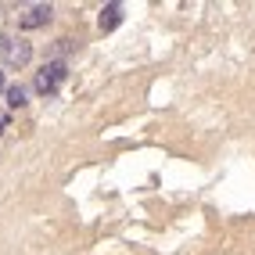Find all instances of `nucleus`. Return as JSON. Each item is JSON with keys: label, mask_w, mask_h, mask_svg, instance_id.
<instances>
[{"label": "nucleus", "mask_w": 255, "mask_h": 255, "mask_svg": "<svg viewBox=\"0 0 255 255\" xmlns=\"http://www.w3.org/2000/svg\"><path fill=\"white\" fill-rule=\"evenodd\" d=\"M0 94H7V83H4V69H0Z\"/></svg>", "instance_id": "obj_6"}, {"label": "nucleus", "mask_w": 255, "mask_h": 255, "mask_svg": "<svg viewBox=\"0 0 255 255\" xmlns=\"http://www.w3.org/2000/svg\"><path fill=\"white\" fill-rule=\"evenodd\" d=\"M29 61H32V43L25 36L4 32L0 36V69H25Z\"/></svg>", "instance_id": "obj_1"}, {"label": "nucleus", "mask_w": 255, "mask_h": 255, "mask_svg": "<svg viewBox=\"0 0 255 255\" xmlns=\"http://www.w3.org/2000/svg\"><path fill=\"white\" fill-rule=\"evenodd\" d=\"M65 72H69V69H65V61H58V58H54V61H47L43 69L36 72V79H32V90L43 94V97H47V94H54V90L61 87Z\"/></svg>", "instance_id": "obj_2"}, {"label": "nucleus", "mask_w": 255, "mask_h": 255, "mask_svg": "<svg viewBox=\"0 0 255 255\" xmlns=\"http://www.w3.org/2000/svg\"><path fill=\"white\" fill-rule=\"evenodd\" d=\"M7 129V115H0V133H4Z\"/></svg>", "instance_id": "obj_7"}, {"label": "nucleus", "mask_w": 255, "mask_h": 255, "mask_svg": "<svg viewBox=\"0 0 255 255\" xmlns=\"http://www.w3.org/2000/svg\"><path fill=\"white\" fill-rule=\"evenodd\" d=\"M50 14H54V7L50 4H32L22 11V18H18V29H40L50 22Z\"/></svg>", "instance_id": "obj_3"}, {"label": "nucleus", "mask_w": 255, "mask_h": 255, "mask_svg": "<svg viewBox=\"0 0 255 255\" xmlns=\"http://www.w3.org/2000/svg\"><path fill=\"white\" fill-rule=\"evenodd\" d=\"M7 108H25V97H29V90L22 87V83H14V87H7Z\"/></svg>", "instance_id": "obj_5"}, {"label": "nucleus", "mask_w": 255, "mask_h": 255, "mask_svg": "<svg viewBox=\"0 0 255 255\" xmlns=\"http://www.w3.org/2000/svg\"><path fill=\"white\" fill-rule=\"evenodd\" d=\"M119 22H123V4H108L105 11H101V18H97V25H101V32H112Z\"/></svg>", "instance_id": "obj_4"}]
</instances>
